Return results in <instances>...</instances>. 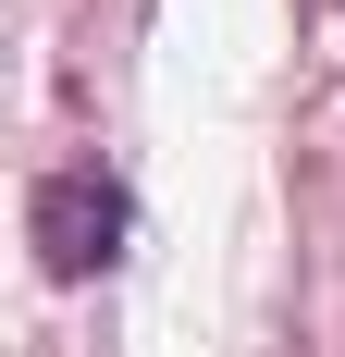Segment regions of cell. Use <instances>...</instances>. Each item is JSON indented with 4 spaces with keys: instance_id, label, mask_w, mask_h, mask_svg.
Instances as JSON below:
<instances>
[{
    "instance_id": "cell-1",
    "label": "cell",
    "mask_w": 345,
    "mask_h": 357,
    "mask_svg": "<svg viewBox=\"0 0 345 357\" xmlns=\"http://www.w3.org/2000/svg\"><path fill=\"white\" fill-rule=\"evenodd\" d=\"M25 234H37V271H50V284H87V271H111V259H124V234H136V197H124V173L74 160V173H37Z\"/></svg>"
}]
</instances>
